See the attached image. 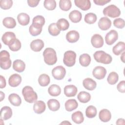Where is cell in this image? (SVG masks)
Listing matches in <instances>:
<instances>
[{"instance_id": "34", "label": "cell", "mask_w": 125, "mask_h": 125, "mask_svg": "<svg viewBox=\"0 0 125 125\" xmlns=\"http://www.w3.org/2000/svg\"><path fill=\"white\" fill-rule=\"evenodd\" d=\"M3 25L7 28H13L16 25L15 20L12 17H6L2 21Z\"/></svg>"}, {"instance_id": "48", "label": "cell", "mask_w": 125, "mask_h": 125, "mask_svg": "<svg viewBox=\"0 0 125 125\" xmlns=\"http://www.w3.org/2000/svg\"><path fill=\"white\" fill-rule=\"evenodd\" d=\"M110 0H94L93 2L98 5L103 6L105 5V4L109 2Z\"/></svg>"}, {"instance_id": "40", "label": "cell", "mask_w": 125, "mask_h": 125, "mask_svg": "<svg viewBox=\"0 0 125 125\" xmlns=\"http://www.w3.org/2000/svg\"><path fill=\"white\" fill-rule=\"evenodd\" d=\"M97 109L93 105L88 106L85 110L86 116L88 118H93L97 115Z\"/></svg>"}, {"instance_id": "32", "label": "cell", "mask_w": 125, "mask_h": 125, "mask_svg": "<svg viewBox=\"0 0 125 125\" xmlns=\"http://www.w3.org/2000/svg\"><path fill=\"white\" fill-rule=\"evenodd\" d=\"M47 105L49 109L53 111H56L59 109L60 104L59 102L56 99H51L48 101Z\"/></svg>"}, {"instance_id": "2", "label": "cell", "mask_w": 125, "mask_h": 125, "mask_svg": "<svg viewBox=\"0 0 125 125\" xmlns=\"http://www.w3.org/2000/svg\"><path fill=\"white\" fill-rule=\"evenodd\" d=\"M22 94L25 101L29 103L35 102L38 99V95L33 88L30 86H25L22 90Z\"/></svg>"}, {"instance_id": "29", "label": "cell", "mask_w": 125, "mask_h": 125, "mask_svg": "<svg viewBox=\"0 0 125 125\" xmlns=\"http://www.w3.org/2000/svg\"><path fill=\"white\" fill-rule=\"evenodd\" d=\"M48 92L49 95L52 96H58L61 93V89L58 85L53 84L49 87L48 89Z\"/></svg>"}, {"instance_id": "27", "label": "cell", "mask_w": 125, "mask_h": 125, "mask_svg": "<svg viewBox=\"0 0 125 125\" xmlns=\"http://www.w3.org/2000/svg\"><path fill=\"white\" fill-rule=\"evenodd\" d=\"M65 108L67 111H72L76 109L78 106L77 101L75 99H69L65 103Z\"/></svg>"}, {"instance_id": "6", "label": "cell", "mask_w": 125, "mask_h": 125, "mask_svg": "<svg viewBox=\"0 0 125 125\" xmlns=\"http://www.w3.org/2000/svg\"><path fill=\"white\" fill-rule=\"evenodd\" d=\"M76 54L72 50L66 51L63 55V62L64 64L68 67L73 66L76 62Z\"/></svg>"}, {"instance_id": "26", "label": "cell", "mask_w": 125, "mask_h": 125, "mask_svg": "<svg viewBox=\"0 0 125 125\" xmlns=\"http://www.w3.org/2000/svg\"><path fill=\"white\" fill-rule=\"evenodd\" d=\"M13 68L18 72H22L25 68V64L21 60H16L13 63Z\"/></svg>"}, {"instance_id": "38", "label": "cell", "mask_w": 125, "mask_h": 125, "mask_svg": "<svg viewBox=\"0 0 125 125\" xmlns=\"http://www.w3.org/2000/svg\"><path fill=\"white\" fill-rule=\"evenodd\" d=\"M49 34L53 36H58L60 33V30L58 28L56 23H51L48 28Z\"/></svg>"}, {"instance_id": "33", "label": "cell", "mask_w": 125, "mask_h": 125, "mask_svg": "<svg viewBox=\"0 0 125 125\" xmlns=\"http://www.w3.org/2000/svg\"><path fill=\"white\" fill-rule=\"evenodd\" d=\"M78 100L82 103H86L91 99L90 94L85 91H81L77 96Z\"/></svg>"}, {"instance_id": "13", "label": "cell", "mask_w": 125, "mask_h": 125, "mask_svg": "<svg viewBox=\"0 0 125 125\" xmlns=\"http://www.w3.org/2000/svg\"><path fill=\"white\" fill-rule=\"evenodd\" d=\"M75 4L83 11L89 10L91 7V2L89 0H75Z\"/></svg>"}, {"instance_id": "15", "label": "cell", "mask_w": 125, "mask_h": 125, "mask_svg": "<svg viewBox=\"0 0 125 125\" xmlns=\"http://www.w3.org/2000/svg\"><path fill=\"white\" fill-rule=\"evenodd\" d=\"M31 49L34 52L40 51L44 47L43 42L40 39L33 40L30 44Z\"/></svg>"}, {"instance_id": "47", "label": "cell", "mask_w": 125, "mask_h": 125, "mask_svg": "<svg viewBox=\"0 0 125 125\" xmlns=\"http://www.w3.org/2000/svg\"><path fill=\"white\" fill-rule=\"evenodd\" d=\"M117 89L119 92L123 93H125V81L123 80L119 82V83L117 84Z\"/></svg>"}, {"instance_id": "17", "label": "cell", "mask_w": 125, "mask_h": 125, "mask_svg": "<svg viewBox=\"0 0 125 125\" xmlns=\"http://www.w3.org/2000/svg\"><path fill=\"white\" fill-rule=\"evenodd\" d=\"M77 91L78 89L77 87L72 84L67 85L64 88V93L68 97L75 96L77 93Z\"/></svg>"}, {"instance_id": "4", "label": "cell", "mask_w": 125, "mask_h": 125, "mask_svg": "<svg viewBox=\"0 0 125 125\" xmlns=\"http://www.w3.org/2000/svg\"><path fill=\"white\" fill-rule=\"evenodd\" d=\"M11 63L9 53L4 50L1 51L0 53V67L4 70L8 69L11 67Z\"/></svg>"}, {"instance_id": "45", "label": "cell", "mask_w": 125, "mask_h": 125, "mask_svg": "<svg viewBox=\"0 0 125 125\" xmlns=\"http://www.w3.org/2000/svg\"><path fill=\"white\" fill-rule=\"evenodd\" d=\"M21 42L18 39H16L14 42L11 45L9 46V48L12 51H17L21 49Z\"/></svg>"}, {"instance_id": "22", "label": "cell", "mask_w": 125, "mask_h": 125, "mask_svg": "<svg viewBox=\"0 0 125 125\" xmlns=\"http://www.w3.org/2000/svg\"><path fill=\"white\" fill-rule=\"evenodd\" d=\"M70 20L74 23H77L80 21L82 18L81 13L77 10L72 11L69 14Z\"/></svg>"}, {"instance_id": "16", "label": "cell", "mask_w": 125, "mask_h": 125, "mask_svg": "<svg viewBox=\"0 0 125 125\" xmlns=\"http://www.w3.org/2000/svg\"><path fill=\"white\" fill-rule=\"evenodd\" d=\"M80 38V35L78 32L76 30H71L67 33L66 35V40L70 43L77 42Z\"/></svg>"}, {"instance_id": "42", "label": "cell", "mask_w": 125, "mask_h": 125, "mask_svg": "<svg viewBox=\"0 0 125 125\" xmlns=\"http://www.w3.org/2000/svg\"><path fill=\"white\" fill-rule=\"evenodd\" d=\"M44 7L48 10H53L56 7V1L54 0H45L43 2Z\"/></svg>"}, {"instance_id": "25", "label": "cell", "mask_w": 125, "mask_h": 125, "mask_svg": "<svg viewBox=\"0 0 125 125\" xmlns=\"http://www.w3.org/2000/svg\"><path fill=\"white\" fill-rule=\"evenodd\" d=\"M42 28V26L37 24L32 23L29 28V33L33 36H37L41 33Z\"/></svg>"}, {"instance_id": "1", "label": "cell", "mask_w": 125, "mask_h": 125, "mask_svg": "<svg viewBox=\"0 0 125 125\" xmlns=\"http://www.w3.org/2000/svg\"><path fill=\"white\" fill-rule=\"evenodd\" d=\"M43 56L44 62L48 65H53L57 61L56 52L53 48H46L43 52Z\"/></svg>"}, {"instance_id": "10", "label": "cell", "mask_w": 125, "mask_h": 125, "mask_svg": "<svg viewBox=\"0 0 125 125\" xmlns=\"http://www.w3.org/2000/svg\"><path fill=\"white\" fill-rule=\"evenodd\" d=\"M106 74V70L105 68L101 66H97L95 67L92 71V74L94 78L98 80L104 79Z\"/></svg>"}, {"instance_id": "20", "label": "cell", "mask_w": 125, "mask_h": 125, "mask_svg": "<svg viewBox=\"0 0 125 125\" xmlns=\"http://www.w3.org/2000/svg\"><path fill=\"white\" fill-rule=\"evenodd\" d=\"M12 115V110L9 106H5L0 110V117L3 120H7L11 118Z\"/></svg>"}, {"instance_id": "50", "label": "cell", "mask_w": 125, "mask_h": 125, "mask_svg": "<svg viewBox=\"0 0 125 125\" xmlns=\"http://www.w3.org/2000/svg\"><path fill=\"white\" fill-rule=\"evenodd\" d=\"M0 88H3L6 86V80L3 76L2 75H0Z\"/></svg>"}, {"instance_id": "19", "label": "cell", "mask_w": 125, "mask_h": 125, "mask_svg": "<svg viewBox=\"0 0 125 125\" xmlns=\"http://www.w3.org/2000/svg\"><path fill=\"white\" fill-rule=\"evenodd\" d=\"M83 85L86 89L92 91L96 87L97 83L93 79L89 78H87L83 80Z\"/></svg>"}, {"instance_id": "9", "label": "cell", "mask_w": 125, "mask_h": 125, "mask_svg": "<svg viewBox=\"0 0 125 125\" xmlns=\"http://www.w3.org/2000/svg\"><path fill=\"white\" fill-rule=\"evenodd\" d=\"M118 32L115 30H111L109 32H108L105 35V43L109 45H111L113 44L118 40Z\"/></svg>"}, {"instance_id": "28", "label": "cell", "mask_w": 125, "mask_h": 125, "mask_svg": "<svg viewBox=\"0 0 125 125\" xmlns=\"http://www.w3.org/2000/svg\"><path fill=\"white\" fill-rule=\"evenodd\" d=\"M91 60L90 55L86 53L81 55L79 57V62L82 66L86 67L88 66L90 63Z\"/></svg>"}, {"instance_id": "31", "label": "cell", "mask_w": 125, "mask_h": 125, "mask_svg": "<svg viewBox=\"0 0 125 125\" xmlns=\"http://www.w3.org/2000/svg\"><path fill=\"white\" fill-rule=\"evenodd\" d=\"M71 118L72 121L77 124H80L84 121L83 114L80 111H77L74 112L71 115Z\"/></svg>"}, {"instance_id": "30", "label": "cell", "mask_w": 125, "mask_h": 125, "mask_svg": "<svg viewBox=\"0 0 125 125\" xmlns=\"http://www.w3.org/2000/svg\"><path fill=\"white\" fill-rule=\"evenodd\" d=\"M125 49V44L123 42H118L112 48L113 53L117 56L119 55Z\"/></svg>"}, {"instance_id": "53", "label": "cell", "mask_w": 125, "mask_h": 125, "mask_svg": "<svg viewBox=\"0 0 125 125\" xmlns=\"http://www.w3.org/2000/svg\"><path fill=\"white\" fill-rule=\"evenodd\" d=\"M125 52H124L121 56V60L123 62H125V61H124L125 60Z\"/></svg>"}, {"instance_id": "39", "label": "cell", "mask_w": 125, "mask_h": 125, "mask_svg": "<svg viewBox=\"0 0 125 125\" xmlns=\"http://www.w3.org/2000/svg\"><path fill=\"white\" fill-rule=\"evenodd\" d=\"M119 80L118 74L115 72H111L108 75L107 81L109 84L111 85L115 84L117 83Z\"/></svg>"}, {"instance_id": "3", "label": "cell", "mask_w": 125, "mask_h": 125, "mask_svg": "<svg viewBox=\"0 0 125 125\" xmlns=\"http://www.w3.org/2000/svg\"><path fill=\"white\" fill-rule=\"evenodd\" d=\"M95 60L98 62L104 64H109L112 61V57L104 51H97L93 55Z\"/></svg>"}, {"instance_id": "24", "label": "cell", "mask_w": 125, "mask_h": 125, "mask_svg": "<svg viewBox=\"0 0 125 125\" xmlns=\"http://www.w3.org/2000/svg\"><path fill=\"white\" fill-rule=\"evenodd\" d=\"M8 100L13 105L19 106L21 103V99L20 96L16 93H12L9 95Z\"/></svg>"}, {"instance_id": "12", "label": "cell", "mask_w": 125, "mask_h": 125, "mask_svg": "<svg viewBox=\"0 0 125 125\" xmlns=\"http://www.w3.org/2000/svg\"><path fill=\"white\" fill-rule=\"evenodd\" d=\"M111 26V20L106 17L101 18L98 22V26L102 30H107Z\"/></svg>"}, {"instance_id": "37", "label": "cell", "mask_w": 125, "mask_h": 125, "mask_svg": "<svg viewBox=\"0 0 125 125\" xmlns=\"http://www.w3.org/2000/svg\"><path fill=\"white\" fill-rule=\"evenodd\" d=\"M72 6L71 1L69 0H61L59 1V7L60 9L64 11H67Z\"/></svg>"}, {"instance_id": "14", "label": "cell", "mask_w": 125, "mask_h": 125, "mask_svg": "<svg viewBox=\"0 0 125 125\" xmlns=\"http://www.w3.org/2000/svg\"><path fill=\"white\" fill-rule=\"evenodd\" d=\"M21 77L18 74H13L10 76L8 80V83L12 87H16L21 83Z\"/></svg>"}, {"instance_id": "21", "label": "cell", "mask_w": 125, "mask_h": 125, "mask_svg": "<svg viewBox=\"0 0 125 125\" xmlns=\"http://www.w3.org/2000/svg\"><path fill=\"white\" fill-rule=\"evenodd\" d=\"M100 120L103 122H107L109 121L111 118V114L109 110L107 109H102L99 113Z\"/></svg>"}, {"instance_id": "44", "label": "cell", "mask_w": 125, "mask_h": 125, "mask_svg": "<svg viewBox=\"0 0 125 125\" xmlns=\"http://www.w3.org/2000/svg\"><path fill=\"white\" fill-rule=\"evenodd\" d=\"M32 23L37 24L43 26L45 23V19L41 15L36 16L33 19Z\"/></svg>"}, {"instance_id": "35", "label": "cell", "mask_w": 125, "mask_h": 125, "mask_svg": "<svg viewBox=\"0 0 125 125\" xmlns=\"http://www.w3.org/2000/svg\"><path fill=\"white\" fill-rule=\"evenodd\" d=\"M38 82L41 86L43 87L46 86L50 82V77L46 74H41L38 78Z\"/></svg>"}, {"instance_id": "8", "label": "cell", "mask_w": 125, "mask_h": 125, "mask_svg": "<svg viewBox=\"0 0 125 125\" xmlns=\"http://www.w3.org/2000/svg\"><path fill=\"white\" fill-rule=\"evenodd\" d=\"M16 39L14 33L12 32H6L3 34L1 40L4 44L9 46L14 42Z\"/></svg>"}, {"instance_id": "11", "label": "cell", "mask_w": 125, "mask_h": 125, "mask_svg": "<svg viewBox=\"0 0 125 125\" xmlns=\"http://www.w3.org/2000/svg\"><path fill=\"white\" fill-rule=\"evenodd\" d=\"M91 42L94 47L96 48H100L104 45V39L102 36L96 34L93 35L91 37Z\"/></svg>"}, {"instance_id": "41", "label": "cell", "mask_w": 125, "mask_h": 125, "mask_svg": "<svg viewBox=\"0 0 125 125\" xmlns=\"http://www.w3.org/2000/svg\"><path fill=\"white\" fill-rule=\"evenodd\" d=\"M84 21L90 24L94 23L97 21V16L93 13H89L86 14L84 16Z\"/></svg>"}, {"instance_id": "18", "label": "cell", "mask_w": 125, "mask_h": 125, "mask_svg": "<svg viewBox=\"0 0 125 125\" xmlns=\"http://www.w3.org/2000/svg\"><path fill=\"white\" fill-rule=\"evenodd\" d=\"M46 108V105L44 102L42 101H38L34 102L33 105V110L37 114H42Z\"/></svg>"}, {"instance_id": "5", "label": "cell", "mask_w": 125, "mask_h": 125, "mask_svg": "<svg viewBox=\"0 0 125 125\" xmlns=\"http://www.w3.org/2000/svg\"><path fill=\"white\" fill-rule=\"evenodd\" d=\"M103 12L104 16L112 18H117L121 15V11L120 9L114 4L109 5L104 8Z\"/></svg>"}, {"instance_id": "51", "label": "cell", "mask_w": 125, "mask_h": 125, "mask_svg": "<svg viewBox=\"0 0 125 125\" xmlns=\"http://www.w3.org/2000/svg\"><path fill=\"white\" fill-rule=\"evenodd\" d=\"M125 121L124 119H122V118L118 119L117 120L116 124L117 125H125Z\"/></svg>"}, {"instance_id": "46", "label": "cell", "mask_w": 125, "mask_h": 125, "mask_svg": "<svg viewBox=\"0 0 125 125\" xmlns=\"http://www.w3.org/2000/svg\"><path fill=\"white\" fill-rule=\"evenodd\" d=\"M125 22L124 20L121 18L116 19L113 21L114 26L118 28H120V29L123 28L125 27Z\"/></svg>"}, {"instance_id": "36", "label": "cell", "mask_w": 125, "mask_h": 125, "mask_svg": "<svg viewBox=\"0 0 125 125\" xmlns=\"http://www.w3.org/2000/svg\"><path fill=\"white\" fill-rule=\"evenodd\" d=\"M56 23L58 28L60 30V31H65L68 29L69 27V22L67 20L64 18L59 19Z\"/></svg>"}, {"instance_id": "7", "label": "cell", "mask_w": 125, "mask_h": 125, "mask_svg": "<svg viewBox=\"0 0 125 125\" xmlns=\"http://www.w3.org/2000/svg\"><path fill=\"white\" fill-rule=\"evenodd\" d=\"M66 74V70L62 65L57 66L52 70L53 77L57 80H61L64 78Z\"/></svg>"}, {"instance_id": "52", "label": "cell", "mask_w": 125, "mask_h": 125, "mask_svg": "<svg viewBox=\"0 0 125 125\" xmlns=\"http://www.w3.org/2000/svg\"><path fill=\"white\" fill-rule=\"evenodd\" d=\"M0 102H1L3 100V99H4L5 95H4V93L2 91H0Z\"/></svg>"}, {"instance_id": "43", "label": "cell", "mask_w": 125, "mask_h": 125, "mask_svg": "<svg viewBox=\"0 0 125 125\" xmlns=\"http://www.w3.org/2000/svg\"><path fill=\"white\" fill-rule=\"evenodd\" d=\"M13 5V1L11 0H1L0 6L1 9L7 10L10 9Z\"/></svg>"}, {"instance_id": "54", "label": "cell", "mask_w": 125, "mask_h": 125, "mask_svg": "<svg viewBox=\"0 0 125 125\" xmlns=\"http://www.w3.org/2000/svg\"><path fill=\"white\" fill-rule=\"evenodd\" d=\"M60 124L61 125H62V124H63V125H66H66H71V123L69 122L68 121H64L63 122L61 123Z\"/></svg>"}, {"instance_id": "23", "label": "cell", "mask_w": 125, "mask_h": 125, "mask_svg": "<svg viewBox=\"0 0 125 125\" xmlns=\"http://www.w3.org/2000/svg\"><path fill=\"white\" fill-rule=\"evenodd\" d=\"M17 20L21 25L25 26L28 25L29 23L30 17L26 13H21L18 15Z\"/></svg>"}, {"instance_id": "49", "label": "cell", "mask_w": 125, "mask_h": 125, "mask_svg": "<svg viewBox=\"0 0 125 125\" xmlns=\"http://www.w3.org/2000/svg\"><path fill=\"white\" fill-rule=\"evenodd\" d=\"M40 2V0H28L27 3L30 7H34L37 6Z\"/></svg>"}]
</instances>
